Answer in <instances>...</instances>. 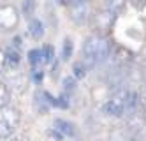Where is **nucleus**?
<instances>
[{
  "instance_id": "obj_18",
  "label": "nucleus",
  "mask_w": 146,
  "mask_h": 141,
  "mask_svg": "<svg viewBox=\"0 0 146 141\" xmlns=\"http://www.w3.org/2000/svg\"><path fill=\"white\" fill-rule=\"evenodd\" d=\"M132 5H134L135 9H143V7L146 5V0H132Z\"/></svg>"
},
{
  "instance_id": "obj_15",
  "label": "nucleus",
  "mask_w": 146,
  "mask_h": 141,
  "mask_svg": "<svg viewBox=\"0 0 146 141\" xmlns=\"http://www.w3.org/2000/svg\"><path fill=\"white\" fill-rule=\"evenodd\" d=\"M70 57H72V41H70V39H65L64 49H62V58H64V60H69Z\"/></svg>"
},
{
  "instance_id": "obj_5",
  "label": "nucleus",
  "mask_w": 146,
  "mask_h": 141,
  "mask_svg": "<svg viewBox=\"0 0 146 141\" xmlns=\"http://www.w3.org/2000/svg\"><path fill=\"white\" fill-rule=\"evenodd\" d=\"M70 18L78 25H83L90 18V4L88 0H72L70 2Z\"/></svg>"
},
{
  "instance_id": "obj_10",
  "label": "nucleus",
  "mask_w": 146,
  "mask_h": 141,
  "mask_svg": "<svg viewBox=\"0 0 146 141\" xmlns=\"http://www.w3.org/2000/svg\"><path fill=\"white\" fill-rule=\"evenodd\" d=\"M11 101V92H9V86L5 85V81H0V108L9 106Z\"/></svg>"
},
{
  "instance_id": "obj_17",
  "label": "nucleus",
  "mask_w": 146,
  "mask_h": 141,
  "mask_svg": "<svg viewBox=\"0 0 146 141\" xmlns=\"http://www.w3.org/2000/svg\"><path fill=\"white\" fill-rule=\"evenodd\" d=\"M64 85H65V90H72V88H74V85H76V81H74V78H65Z\"/></svg>"
},
{
  "instance_id": "obj_16",
  "label": "nucleus",
  "mask_w": 146,
  "mask_h": 141,
  "mask_svg": "<svg viewBox=\"0 0 146 141\" xmlns=\"http://www.w3.org/2000/svg\"><path fill=\"white\" fill-rule=\"evenodd\" d=\"M34 7H35L34 0H25V2H23V13H25L27 16H30V14L34 13Z\"/></svg>"
},
{
  "instance_id": "obj_1",
  "label": "nucleus",
  "mask_w": 146,
  "mask_h": 141,
  "mask_svg": "<svg viewBox=\"0 0 146 141\" xmlns=\"http://www.w3.org/2000/svg\"><path fill=\"white\" fill-rule=\"evenodd\" d=\"M109 57V42L106 37L90 35L83 44V60L86 67H95Z\"/></svg>"
},
{
  "instance_id": "obj_13",
  "label": "nucleus",
  "mask_w": 146,
  "mask_h": 141,
  "mask_svg": "<svg viewBox=\"0 0 146 141\" xmlns=\"http://www.w3.org/2000/svg\"><path fill=\"white\" fill-rule=\"evenodd\" d=\"M72 71H74V78L76 80H81V78L86 76V65H85V63H74Z\"/></svg>"
},
{
  "instance_id": "obj_11",
  "label": "nucleus",
  "mask_w": 146,
  "mask_h": 141,
  "mask_svg": "<svg viewBox=\"0 0 146 141\" xmlns=\"http://www.w3.org/2000/svg\"><path fill=\"white\" fill-rule=\"evenodd\" d=\"M28 62L32 63L34 67L39 65V63H44V60H42V51H40V49H30L28 51Z\"/></svg>"
},
{
  "instance_id": "obj_4",
  "label": "nucleus",
  "mask_w": 146,
  "mask_h": 141,
  "mask_svg": "<svg viewBox=\"0 0 146 141\" xmlns=\"http://www.w3.org/2000/svg\"><path fill=\"white\" fill-rule=\"evenodd\" d=\"M18 21H19V13L14 5H11V4L0 5V32L16 28Z\"/></svg>"
},
{
  "instance_id": "obj_14",
  "label": "nucleus",
  "mask_w": 146,
  "mask_h": 141,
  "mask_svg": "<svg viewBox=\"0 0 146 141\" xmlns=\"http://www.w3.org/2000/svg\"><path fill=\"white\" fill-rule=\"evenodd\" d=\"M42 60H44V63H49L51 60H53V57H55V51H53V46H49V44H46L42 49Z\"/></svg>"
},
{
  "instance_id": "obj_19",
  "label": "nucleus",
  "mask_w": 146,
  "mask_h": 141,
  "mask_svg": "<svg viewBox=\"0 0 146 141\" xmlns=\"http://www.w3.org/2000/svg\"><path fill=\"white\" fill-rule=\"evenodd\" d=\"M4 67H5V53L0 49V72L4 71Z\"/></svg>"
},
{
  "instance_id": "obj_7",
  "label": "nucleus",
  "mask_w": 146,
  "mask_h": 141,
  "mask_svg": "<svg viewBox=\"0 0 146 141\" xmlns=\"http://www.w3.org/2000/svg\"><path fill=\"white\" fill-rule=\"evenodd\" d=\"M114 18H116V14H113L111 11H106V13H100L97 16V27L100 30H109L114 23Z\"/></svg>"
},
{
  "instance_id": "obj_12",
  "label": "nucleus",
  "mask_w": 146,
  "mask_h": 141,
  "mask_svg": "<svg viewBox=\"0 0 146 141\" xmlns=\"http://www.w3.org/2000/svg\"><path fill=\"white\" fill-rule=\"evenodd\" d=\"M125 5V0H109L108 2V11H111L113 14H118Z\"/></svg>"
},
{
  "instance_id": "obj_6",
  "label": "nucleus",
  "mask_w": 146,
  "mask_h": 141,
  "mask_svg": "<svg viewBox=\"0 0 146 141\" xmlns=\"http://www.w3.org/2000/svg\"><path fill=\"white\" fill-rule=\"evenodd\" d=\"M53 129H55V131H58L64 138L65 136H74V132H76L74 125H72L70 122H67V120H64V118H56L55 124H53Z\"/></svg>"
},
{
  "instance_id": "obj_20",
  "label": "nucleus",
  "mask_w": 146,
  "mask_h": 141,
  "mask_svg": "<svg viewBox=\"0 0 146 141\" xmlns=\"http://www.w3.org/2000/svg\"><path fill=\"white\" fill-rule=\"evenodd\" d=\"M34 80L39 83V81H42V71H37L35 69V72H34Z\"/></svg>"
},
{
  "instance_id": "obj_21",
  "label": "nucleus",
  "mask_w": 146,
  "mask_h": 141,
  "mask_svg": "<svg viewBox=\"0 0 146 141\" xmlns=\"http://www.w3.org/2000/svg\"><path fill=\"white\" fill-rule=\"evenodd\" d=\"M58 2H60L62 5H67V4H69V0H58Z\"/></svg>"
},
{
  "instance_id": "obj_2",
  "label": "nucleus",
  "mask_w": 146,
  "mask_h": 141,
  "mask_svg": "<svg viewBox=\"0 0 146 141\" xmlns=\"http://www.w3.org/2000/svg\"><path fill=\"white\" fill-rule=\"evenodd\" d=\"M135 104V94L130 90H118L114 95H111L108 102L104 104V113L109 116H121L127 110L134 108Z\"/></svg>"
},
{
  "instance_id": "obj_9",
  "label": "nucleus",
  "mask_w": 146,
  "mask_h": 141,
  "mask_svg": "<svg viewBox=\"0 0 146 141\" xmlns=\"http://www.w3.org/2000/svg\"><path fill=\"white\" fill-rule=\"evenodd\" d=\"M5 65L11 67V71H16V67L19 65V53L16 49H7L5 51Z\"/></svg>"
},
{
  "instance_id": "obj_8",
  "label": "nucleus",
  "mask_w": 146,
  "mask_h": 141,
  "mask_svg": "<svg viewBox=\"0 0 146 141\" xmlns=\"http://www.w3.org/2000/svg\"><path fill=\"white\" fill-rule=\"evenodd\" d=\"M28 34L32 35L34 39H40L44 35V25H42V21L40 19H32L30 21V25H28Z\"/></svg>"
},
{
  "instance_id": "obj_3",
  "label": "nucleus",
  "mask_w": 146,
  "mask_h": 141,
  "mask_svg": "<svg viewBox=\"0 0 146 141\" xmlns=\"http://www.w3.org/2000/svg\"><path fill=\"white\" fill-rule=\"evenodd\" d=\"M18 124H19V113L16 108H11V106L0 108V138L2 139L11 138Z\"/></svg>"
}]
</instances>
